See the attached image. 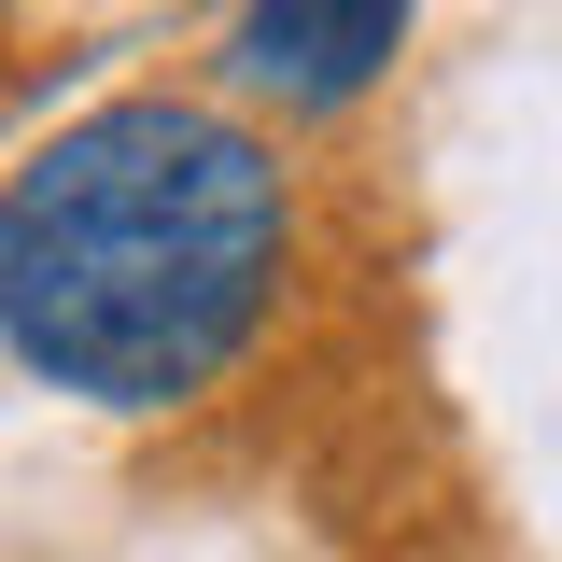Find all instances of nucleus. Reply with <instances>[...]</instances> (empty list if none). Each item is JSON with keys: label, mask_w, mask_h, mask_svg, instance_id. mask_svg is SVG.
Wrapping results in <instances>:
<instances>
[{"label": "nucleus", "mask_w": 562, "mask_h": 562, "mask_svg": "<svg viewBox=\"0 0 562 562\" xmlns=\"http://www.w3.org/2000/svg\"><path fill=\"white\" fill-rule=\"evenodd\" d=\"M408 43V0H254L225 29V85L268 113H351Z\"/></svg>", "instance_id": "obj_2"}, {"label": "nucleus", "mask_w": 562, "mask_h": 562, "mask_svg": "<svg viewBox=\"0 0 562 562\" xmlns=\"http://www.w3.org/2000/svg\"><path fill=\"white\" fill-rule=\"evenodd\" d=\"M295 268L281 140L225 99H99L0 183V351L113 422L198 408Z\"/></svg>", "instance_id": "obj_1"}]
</instances>
